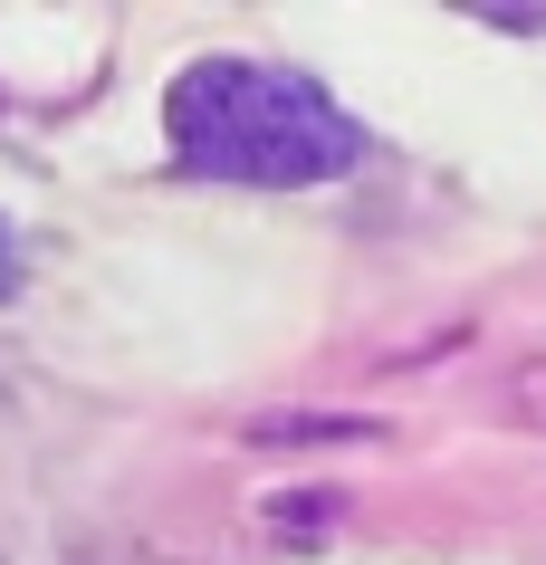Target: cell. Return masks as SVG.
<instances>
[{"instance_id": "obj_1", "label": "cell", "mask_w": 546, "mask_h": 565, "mask_svg": "<svg viewBox=\"0 0 546 565\" xmlns=\"http://www.w3.org/2000/svg\"><path fill=\"white\" fill-rule=\"evenodd\" d=\"M163 125H173L182 173L249 182V192H307V182H335L364 153L355 116L326 106V87H307L288 67H259V58L182 67L173 96H163Z\"/></svg>"}, {"instance_id": "obj_2", "label": "cell", "mask_w": 546, "mask_h": 565, "mask_svg": "<svg viewBox=\"0 0 546 565\" xmlns=\"http://www.w3.org/2000/svg\"><path fill=\"white\" fill-rule=\"evenodd\" d=\"M20 288V239H10V221H0V298Z\"/></svg>"}]
</instances>
